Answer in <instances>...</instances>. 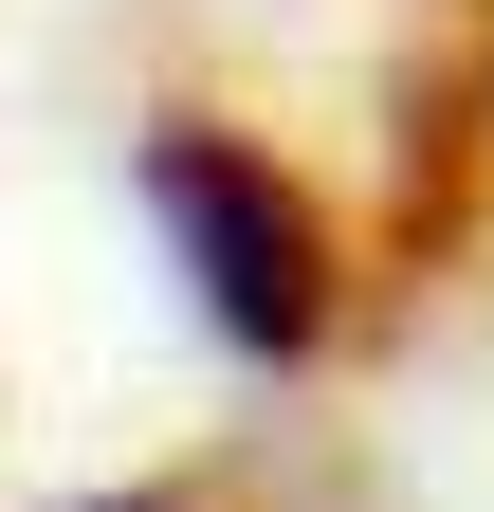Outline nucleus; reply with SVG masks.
<instances>
[{
  "mask_svg": "<svg viewBox=\"0 0 494 512\" xmlns=\"http://www.w3.org/2000/svg\"><path fill=\"white\" fill-rule=\"evenodd\" d=\"M147 220H165V275H183V311L238 348V366H312L330 348V220H312V183H293L275 147H238V128H202V110H165L147 128Z\"/></svg>",
  "mask_w": 494,
  "mask_h": 512,
  "instance_id": "f257e3e1",
  "label": "nucleus"
},
{
  "mask_svg": "<svg viewBox=\"0 0 494 512\" xmlns=\"http://www.w3.org/2000/svg\"><path fill=\"white\" fill-rule=\"evenodd\" d=\"M92 512H165V494H92Z\"/></svg>",
  "mask_w": 494,
  "mask_h": 512,
  "instance_id": "f03ea898",
  "label": "nucleus"
}]
</instances>
